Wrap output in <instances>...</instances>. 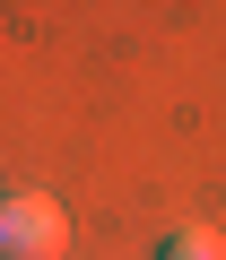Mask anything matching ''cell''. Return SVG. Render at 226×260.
<instances>
[{"mask_svg": "<svg viewBox=\"0 0 226 260\" xmlns=\"http://www.w3.org/2000/svg\"><path fill=\"white\" fill-rule=\"evenodd\" d=\"M70 251V217L44 191H9L0 200V260H61Z\"/></svg>", "mask_w": 226, "mask_h": 260, "instance_id": "6da1fadb", "label": "cell"}, {"mask_svg": "<svg viewBox=\"0 0 226 260\" xmlns=\"http://www.w3.org/2000/svg\"><path fill=\"white\" fill-rule=\"evenodd\" d=\"M165 260H226V234H217V225H174Z\"/></svg>", "mask_w": 226, "mask_h": 260, "instance_id": "7a4b0ae2", "label": "cell"}, {"mask_svg": "<svg viewBox=\"0 0 226 260\" xmlns=\"http://www.w3.org/2000/svg\"><path fill=\"white\" fill-rule=\"evenodd\" d=\"M0 200H9V191H0Z\"/></svg>", "mask_w": 226, "mask_h": 260, "instance_id": "3957f363", "label": "cell"}]
</instances>
